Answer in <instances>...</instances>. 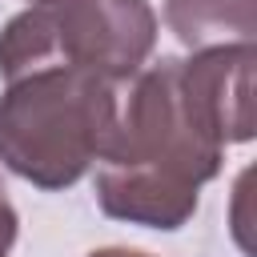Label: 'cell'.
I'll return each instance as SVG.
<instances>
[{
  "instance_id": "obj_6",
  "label": "cell",
  "mask_w": 257,
  "mask_h": 257,
  "mask_svg": "<svg viewBox=\"0 0 257 257\" xmlns=\"http://www.w3.org/2000/svg\"><path fill=\"white\" fill-rule=\"evenodd\" d=\"M88 257H153V253H141V249H124V245H108V249H92Z\"/></svg>"
},
{
  "instance_id": "obj_4",
  "label": "cell",
  "mask_w": 257,
  "mask_h": 257,
  "mask_svg": "<svg viewBox=\"0 0 257 257\" xmlns=\"http://www.w3.org/2000/svg\"><path fill=\"white\" fill-rule=\"evenodd\" d=\"M165 24L189 52L257 44V0H165Z\"/></svg>"
},
{
  "instance_id": "obj_5",
  "label": "cell",
  "mask_w": 257,
  "mask_h": 257,
  "mask_svg": "<svg viewBox=\"0 0 257 257\" xmlns=\"http://www.w3.org/2000/svg\"><path fill=\"white\" fill-rule=\"evenodd\" d=\"M16 229H20V217H16V209H12V201H8V189H4V181H0V257L12 253Z\"/></svg>"
},
{
  "instance_id": "obj_3",
  "label": "cell",
  "mask_w": 257,
  "mask_h": 257,
  "mask_svg": "<svg viewBox=\"0 0 257 257\" xmlns=\"http://www.w3.org/2000/svg\"><path fill=\"white\" fill-rule=\"evenodd\" d=\"M157 48L149 0H32L0 28V76L80 68L108 84L133 80Z\"/></svg>"
},
{
  "instance_id": "obj_2",
  "label": "cell",
  "mask_w": 257,
  "mask_h": 257,
  "mask_svg": "<svg viewBox=\"0 0 257 257\" xmlns=\"http://www.w3.org/2000/svg\"><path fill=\"white\" fill-rule=\"evenodd\" d=\"M116 108L112 84L80 68H40L4 80L0 165L36 189L60 193L100 161Z\"/></svg>"
},
{
  "instance_id": "obj_1",
  "label": "cell",
  "mask_w": 257,
  "mask_h": 257,
  "mask_svg": "<svg viewBox=\"0 0 257 257\" xmlns=\"http://www.w3.org/2000/svg\"><path fill=\"white\" fill-rule=\"evenodd\" d=\"M253 64L257 44H225L141 68L100 153V213L181 229L197 213L201 185L221 173L225 145L253 137Z\"/></svg>"
}]
</instances>
